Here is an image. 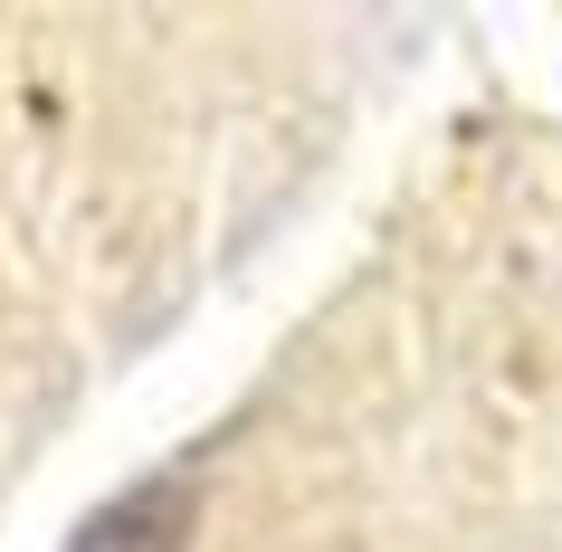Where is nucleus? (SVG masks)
<instances>
[{
	"instance_id": "nucleus-1",
	"label": "nucleus",
	"mask_w": 562,
	"mask_h": 552,
	"mask_svg": "<svg viewBox=\"0 0 562 552\" xmlns=\"http://www.w3.org/2000/svg\"><path fill=\"white\" fill-rule=\"evenodd\" d=\"M67 552H191V495H181L172 476H153V486L95 505V515L67 533Z\"/></svg>"
}]
</instances>
